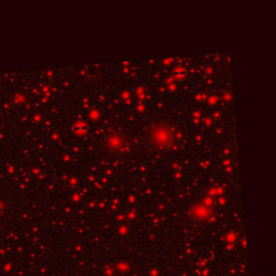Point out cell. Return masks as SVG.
<instances>
[{
  "mask_svg": "<svg viewBox=\"0 0 276 276\" xmlns=\"http://www.w3.org/2000/svg\"><path fill=\"white\" fill-rule=\"evenodd\" d=\"M105 144L111 151H122L127 146V141L122 135V133H120L119 131H112L107 135Z\"/></svg>",
  "mask_w": 276,
  "mask_h": 276,
  "instance_id": "obj_2",
  "label": "cell"
},
{
  "mask_svg": "<svg viewBox=\"0 0 276 276\" xmlns=\"http://www.w3.org/2000/svg\"><path fill=\"white\" fill-rule=\"evenodd\" d=\"M146 137L152 147L158 149H167L175 144L177 134L172 123L168 121L158 120L148 126Z\"/></svg>",
  "mask_w": 276,
  "mask_h": 276,
  "instance_id": "obj_1",
  "label": "cell"
}]
</instances>
